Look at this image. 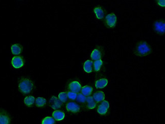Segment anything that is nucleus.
Returning a JSON list of instances; mask_svg holds the SVG:
<instances>
[{
    "instance_id": "obj_1",
    "label": "nucleus",
    "mask_w": 165,
    "mask_h": 124,
    "mask_svg": "<svg viewBox=\"0 0 165 124\" xmlns=\"http://www.w3.org/2000/svg\"><path fill=\"white\" fill-rule=\"evenodd\" d=\"M152 47L146 41H139L137 43L134 50V54L141 57L148 56L152 53Z\"/></svg>"
},
{
    "instance_id": "obj_2",
    "label": "nucleus",
    "mask_w": 165,
    "mask_h": 124,
    "mask_svg": "<svg viewBox=\"0 0 165 124\" xmlns=\"http://www.w3.org/2000/svg\"><path fill=\"white\" fill-rule=\"evenodd\" d=\"M18 89L23 94H29L34 89V83L27 78L23 77L18 82Z\"/></svg>"
},
{
    "instance_id": "obj_3",
    "label": "nucleus",
    "mask_w": 165,
    "mask_h": 124,
    "mask_svg": "<svg viewBox=\"0 0 165 124\" xmlns=\"http://www.w3.org/2000/svg\"><path fill=\"white\" fill-rule=\"evenodd\" d=\"M153 29L158 35H163L165 33V22L163 20H158L153 22Z\"/></svg>"
},
{
    "instance_id": "obj_4",
    "label": "nucleus",
    "mask_w": 165,
    "mask_h": 124,
    "mask_svg": "<svg viewBox=\"0 0 165 124\" xmlns=\"http://www.w3.org/2000/svg\"><path fill=\"white\" fill-rule=\"evenodd\" d=\"M117 22V17L114 13L108 14L105 17L104 24L108 28L114 27Z\"/></svg>"
},
{
    "instance_id": "obj_5",
    "label": "nucleus",
    "mask_w": 165,
    "mask_h": 124,
    "mask_svg": "<svg viewBox=\"0 0 165 124\" xmlns=\"http://www.w3.org/2000/svg\"><path fill=\"white\" fill-rule=\"evenodd\" d=\"M0 124H12L9 113L4 109L0 108Z\"/></svg>"
},
{
    "instance_id": "obj_6",
    "label": "nucleus",
    "mask_w": 165,
    "mask_h": 124,
    "mask_svg": "<svg viewBox=\"0 0 165 124\" xmlns=\"http://www.w3.org/2000/svg\"><path fill=\"white\" fill-rule=\"evenodd\" d=\"M109 103L107 100H104L99 105L97 108V112L99 114L103 116H105L108 113V110L109 109Z\"/></svg>"
},
{
    "instance_id": "obj_7",
    "label": "nucleus",
    "mask_w": 165,
    "mask_h": 124,
    "mask_svg": "<svg viewBox=\"0 0 165 124\" xmlns=\"http://www.w3.org/2000/svg\"><path fill=\"white\" fill-rule=\"evenodd\" d=\"M11 64L14 68L17 69L21 68L24 65L25 62L23 57L21 56H15L12 59Z\"/></svg>"
},
{
    "instance_id": "obj_8",
    "label": "nucleus",
    "mask_w": 165,
    "mask_h": 124,
    "mask_svg": "<svg viewBox=\"0 0 165 124\" xmlns=\"http://www.w3.org/2000/svg\"><path fill=\"white\" fill-rule=\"evenodd\" d=\"M68 89L70 92H72L73 93H79L82 89L81 85L77 81H73L69 84Z\"/></svg>"
},
{
    "instance_id": "obj_9",
    "label": "nucleus",
    "mask_w": 165,
    "mask_h": 124,
    "mask_svg": "<svg viewBox=\"0 0 165 124\" xmlns=\"http://www.w3.org/2000/svg\"><path fill=\"white\" fill-rule=\"evenodd\" d=\"M49 104L50 107L52 108V109H55V110L60 108L62 106V104H63L59 99L57 98V97H56L55 96H53L50 99Z\"/></svg>"
},
{
    "instance_id": "obj_10",
    "label": "nucleus",
    "mask_w": 165,
    "mask_h": 124,
    "mask_svg": "<svg viewBox=\"0 0 165 124\" xmlns=\"http://www.w3.org/2000/svg\"><path fill=\"white\" fill-rule=\"evenodd\" d=\"M66 109L68 112H71V113H78L80 110V107L78 104L73 102H70L67 104Z\"/></svg>"
},
{
    "instance_id": "obj_11",
    "label": "nucleus",
    "mask_w": 165,
    "mask_h": 124,
    "mask_svg": "<svg viewBox=\"0 0 165 124\" xmlns=\"http://www.w3.org/2000/svg\"><path fill=\"white\" fill-rule=\"evenodd\" d=\"M94 12L98 19H103L104 18L105 13L102 7H101L100 6H97L95 7Z\"/></svg>"
},
{
    "instance_id": "obj_12",
    "label": "nucleus",
    "mask_w": 165,
    "mask_h": 124,
    "mask_svg": "<svg viewBox=\"0 0 165 124\" xmlns=\"http://www.w3.org/2000/svg\"><path fill=\"white\" fill-rule=\"evenodd\" d=\"M93 99L96 102L99 103L104 101L105 98V95L102 91H97L93 95Z\"/></svg>"
},
{
    "instance_id": "obj_13",
    "label": "nucleus",
    "mask_w": 165,
    "mask_h": 124,
    "mask_svg": "<svg viewBox=\"0 0 165 124\" xmlns=\"http://www.w3.org/2000/svg\"><path fill=\"white\" fill-rule=\"evenodd\" d=\"M102 57V53L100 49L99 48H95L91 52L90 57L92 60L94 61L101 60V57Z\"/></svg>"
},
{
    "instance_id": "obj_14",
    "label": "nucleus",
    "mask_w": 165,
    "mask_h": 124,
    "mask_svg": "<svg viewBox=\"0 0 165 124\" xmlns=\"http://www.w3.org/2000/svg\"><path fill=\"white\" fill-rule=\"evenodd\" d=\"M11 50L13 55H19L22 52V47L19 44H14L11 46Z\"/></svg>"
},
{
    "instance_id": "obj_15",
    "label": "nucleus",
    "mask_w": 165,
    "mask_h": 124,
    "mask_svg": "<svg viewBox=\"0 0 165 124\" xmlns=\"http://www.w3.org/2000/svg\"><path fill=\"white\" fill-rule=\"evenodd\" d=\"M108 81L106 78H101L95 82V87L97 89H103L106 87Z\"/></svg>"
},
{
    "instance_id": "obj_16",
    "label": "nucleus",
    "mask_w": 165,
    "mask_h": 124,
    "mask_svg": "<svg viewBox=\"0 0 165 124\" xmlns=\"http://www.w3.org/2000/svg\"><path fill=\"white\" fill-rule=\"evenodd\" d=\"M93 62L91 60H86L83 64V69L86 73H91L93 72Z\"/></svg>"
},
{
    "instance_id": "obj_17",
    "label": "nucleus",
    "mask_w": 165,
    "mask_h": 124,
    "mask_svg": "<svg viewBox=\"0 0 165 124\" xmlns=\"http://www.w3.org/2000/svg\"><path fill=\"white\" fill-rule=\"evenodd\" d=\"M53 119L56 121H60L64 120L65 117L64 112L61 111H56L52 113Z\"/></svg>"
},
{
    "instance_id": "obj_18",
    "label": "nucleus",
    "mask_w": 165,
    "mask_h": 124,
    "mask_svg": "<svg viewBox=\"0 0 165 124\" xmlns=\"http://www.w3.org/2000/svg\"><path fill=\"white\" fill-rule=\"evenodd\" d=\"M81 94L85 96H90L93 92V87L90 86H85L82 87L81 90Z\"/></svg>"
},
{
    "instance_id": "obj_19",
    "label": "nucleus",
    "mask_w": 165,
    "mask_h": 124,
    "mask_svg": "<svg viewBox=\"0 0 165 124\" xmlns=\"http://www.w3.org/2000/svg\"><path fill=\"white\" fill-rule=\"evenodd\" d=\"M35 101V98L32 96H27L24 99V103H25V105L29 107H31L34 105Z\"/></svg>"
},
{
    "instance_id": "obj_20",
    "label": "nucleus",
    "mask_w": 165,
    "mask_h": 124,
    "mask_svg": "<svg viewBox=\"0 0 165 124\" xmlns=\"http://www.w3.org/2000/svg\"><path fill=\"white\" fill-rule=\"evenodd\" d=\"M36 106L38 107H43L46 104V100L43 97H38L35 101Z\"/></svg>"
},
{
    "instance_id": "obj_21",
    "label": "nucleus",
    "mask_w": 165,
    "mask_h": 124,
    "mask_svg": "<svg viewBox=\"0 0 165 124\" xmlns=\"http://www.w3.org/2000/svg\"><path fill=\"white\" fill-rule=\"evenodd\" d=\"M102 65L103 61L102 60H99L95 61L94 63H93L95 71L96 72H98V71H100Z\"/></svg>"
},
{
    "instance_id": "obj_22",
    "label": "nucleus",
    "mask_w": 165,
    "mask_h": 124,
    "mask_svg": "<svg viewBox=\"0 0 165 124\" xmlns=\"http://www.w3.org/2000/svg\"><path fill=\"white\" fill-rule=\"evenodd\" d=\"M42 124H56L55 119L51 117H47L42 121Z\"/></svg>"
},
{
    "instance_id": "obj_23",
    "label": "nucleus",
    "mask_w": 165,
    "mask_h": 124,
    "mask_svg": "<svg viewBox=\"0 0 165 124\" xmlns=\"http://www.w3.org/2000/svg\"><path fill=\"white\" fill-rule=\"evenodd\" d=\"M59 99L62 103H65L67 102L68 100V95L66 92H61L60 93L58 96Z\"/></svg>"
},
{
    "instance_id": "obj_24",
    "label": "nucleus",
    "mask_w": 165,
    "mask_h": 124,
    "mask_svg": "<svg viewBox=\"0 0 165 124\" xmlns=\"http://www.w3.org/2000/svg\"><path fill=\"white\" fill-rule=\"evenodd\" d=\"M86 98L82 94H78L77 96L76 100L77 102L81 103H85L86 101Z\"/></svg>"
},
{
    "instance_id": "obj_25",
    "label": "nucleus",
    "mask_w": 165,
    "mask_h": 124,
    "mask_svg": "<svg viewBox=\"0 0 165 124\" xmlns=\"http://www.w3.org/2000/svg\"><path fill=\"white\" fill-rule=\"evenodd\" d=\"M67 95H68V97L69 98L73 100L76 99L77 96V93H73V92H68L67 93Z\"/></svg>"
},
{
    "instance_id": "obj_26",
    "label": "nucleus",
    "mask_w": 165,
    "mask_h": 124,
    "mask_svg": "<svg viewBox=\"0 0 165 124\" xmlns=\"http://www.w3.org/2000/svg\"><path fill=\"white\" fill-rule=\"evenodd\" d=\"M96 106H97V103L95 101H93L92 102L90 103H87V105H86L87 108L90 109H94L96 107Z\"/></svg>"
},
{
    "instance_id": "obj_27",
    "label": "nucleus",
    "mask_w": 165,
    "mask_h": 124,
    "mask_svg": "<svg viewBox=\"0 0 165 124\" xmlns=\"http://www.w3.org/2000/svg\"><path fill=\"white\" fill-rule=\"evenodd\" d=\"M157 3L158 5L162 7H164L165 6V0H158L157 1Z\"/></svg>"
},
{
    "instance_id": "obj_28",
    "label": "nucleus",
    "mask_w": 165,
    "mask_h": 124,
    "mask_svg": "<svg viewBox=\"0 0 165 124\" xmlns=\"http://www.w3.org/2000/svg\"><path fill=\"white\" fill-rule=\"evenodd\" d=\"M86 101L87 102V103H90L92 102L93 101H94V100L93 99V97H91V96H88V97L86 98Z\"/></svg>"
}]
</instances>
